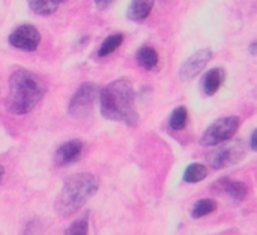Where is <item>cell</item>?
I'll return each instance as SVG.
<instances>
[{
    "label": "cell",
    "mask_w": 257,
    "mask_h": 235,
    "mask_svg": "<svg viewBox=\"0 0 257 235\" xmlns=\"http://www.w3.org/2000/svg\"><path fill=\"white\" fill-rule=\"evenodd\" d=\"M99 106L105 119L119 121L130 127H134L139 122L136 92L128 79H117L101 88Z\"/></svg>",
    "instance_id": "obj_1"
},
{
    "label": "cell",
    "mask_w": 257,
    "mask_h": 235,
    "mask_svg": "<svg viewBox=\"0 0 257 235\" xmlns=\"http://www.w3.org/2000/svg\"><path fill=\"white\" fill-rule=\"evenodd\" d=\"M6 109L14 115L32 112L45 94L44 82L27 69H17L8 83Z\"/></svg>",
    "instance_id": "obj_2"
},
{
    "label": "cell",
    "mask_w": 257,
    "mask_h": 235,
    "mask_svg": "<svg viewBox=\"0 0 257 235\" xmlns=\"http://www.w3.org/2000/svg\"><path fill=\"white\" fill-rule=\"evenodd\" d=\"M99 181L93 174L80 172L68 177L56 199L54 210L60 217H69L84 207L98 192Z\"/></svg>",
    "instance_id": "obj_3"
},
{
    "label": "cell",
    "mask_w": 257,
    "mask_h": 235,
    "mask_svg": "<svg viewBox=\"0 0 257 235\" xmlns=\"http://www.w3.org/2000/svg\"><path fill=\"white\" fill-rule=\"evenodd\" d=\"M241 127L239 116H224L212 122L202 136L203 146H218L230 140Z\"/></svg>",
    "instance_id": "obj_4"
},
{
    "label": "cell",
    "mask_w": 257,
    "mask_h": 235,
    "mask_svg": "<svg viewBox=\"0 0 257 235\" xmlns=\"http://www.w3.org/2000/svg\"><path fill=\"white\" fill-rule=\"evenodd\" d=\"M96 95H98L96 85H93L90 82L83 83L75 91V94L72 95V98L68 104L69 115L77 118V119H83L87 115H90L93 104H95V100H96Z\"/></svg>",
    "instance_id": "obj_5"
},
{
    "label": "cell",
    "mask_w": 257,
    "mask_h": 235,
    "mask_svg": "<svg viewBox=\"0 0 257 235\" xmlns=\"http://www.w3.org/2000/svg\"><path fill=\"white\" fill-rule=\"evenodd\" d=\"M244 155H245V148L242 146L241 140H238L229 146H223V148L211 152L208 155V163L214 169H223V168L238 163Z\"/></svg>",
    "instance_id": "obj_6"
},
{
    "label": "cell",
    "mask_w": 257,
    "mask_h": 235,
    "mask_svg": "<svg viewBox=\"0 0 257 235\" xmlns=\"http://www.w3.org/2000/svg\"><path fill=\"white\" fill-rule=\"evenodd\" d=\"M9 44L18 50L24 51H35L41 42V35L39 30L35 26L30 24H23L17 27L8 38Z\"/></svg>",
    "instance_id": "obj_7"
},
{
    "label": "cell",
    "mask_w": 257,
    "mask_h": 235,
    "mask_svg": "<svg viewBox=\"0 0 257 235\" xmlns=\"http://www.w3.org/2000/svg\"><path fill=\"white\" fill-rule=\"evenodd\" d=\"M211 59H212V51L209 48H202L196 51L182 63L179 69V79L182 82H191L205 69V66L211 62Z\"/></svg>",
    "instance_id": "obj_8"
},
{
    "label": "cell",
    "mask_w": 257,
    "mask_h": 235,
    "mask_svg": "<svg viewBox=\"0 0 257 235\" xmlns=\"http://www.w3.org/2000/svg\"><path fill=\"white\" fill-rule=\"evenodd\" d=\"M83 149H84V145L81 140H78V139L68 140L57 148V151L54 154V163L57 166H66V165L75 163L81 157Z\"/></svg>",
    "instance_id": "obj_9"
},
{
    "label": "cell",
    "mask_w": 257,
    "mask_h": 235,
    "mask_svg": "<svg viewBox=\"0 0 257 235\" xmlns=\"http://www.w3.org/2000/svg\"><path fill=\"white\" fill-rule=\"evenodd\" d=\"M214 189L217 192H221L224 195H227L229 198H232L233 201H244L247 196H248V186L244 183V181H236V180H230L227 177L218 180L215 184H214Z\"/></svg>",
    "instance_id": "obj_10"
},
{
    "label": "cell",
    "mask_w": 257,
    "mask_h": 235,
    "mask_svg": "<svg viewBox=\"0 0 257 235\" xmlns=\"http://www.w3.org/2000/svg\"><path fill=\"white\" fill-rule=\"evenodd\" d=\"M226 80V71L223 68H212L206 72V75L203 77V92L206 95H214L217 94V91L223 86Z\"/></svg>",
    "instance_id": "obj_11"
},
{
    "label": "cell",
    "mask_w": 257,
    "mask_h": 235,
    "mask_svg": "<svg viewBox=\"0 0 257 235\" xmlns=\"http://www.w3.org/2000/svg\"><path fill=\"white\" fill-rule=\"evenodd\" d=\"M154 5L155 0H131L128 8V18L137 23L146 20L152 12Z\"/></svg>",
    "instance_id": "obj_12"
},
{
    "label": "cell",
    "mask_w": 257,
    "mask_h": 235,
    "mask_svg": "<svg viewBox=\"0 0 257 235\" xmlns=\"http://www.w3.org/2000/svg\"><path fill=\"white\" fill-rule=\"evenodd\" d=\"M136 59H137V63L146 71H151L158 65V53L149 45H143L142 48H139Z\"/></svg>",
    "instance_id": "obj_13"
},
{
    "label": "cell",
    "mask_w": 257,
    "mask_h": 235,
    "mask_svg": "<svg viewBox=\"0 0 257 235\" xmlns=\"http://www.w3.org/2000/svg\"><path fill=\"white\" fill-rule=\"evenodd\" d=\"M123 42V33H111L108 35L104 42L99 45V50H98V56L99 57H105L108 54H111L113 51H116Z\"/></svg>",
    "instance_id": "obj_14"
},
{
    "label": "cell",
    "mask_w": 257,
    "mask_h": 235,
    "mask_svg": "<svg viewBox=\"0 0 257 235\" xmlns=\"http://www.w3.org/2000/svg\"><path fill=\"white\" fill-rule=\"evenodd\" d=\"M206 175H208V168L205 165H202V163H191L185 169V172H184V181L185 183H191V184L200 183V181H203L206 178Z\"/></svg>",
    "instance_id": "obj_15"
},
{
    "label": "cell",
    "mask_w": 257,
    "mask_h": 235,
    "mask_svg": "<svg viewBox=\"0 0 257 235\" xmlns=\"http://www.w3.org/2000/svg\"><path fill=\"white\" fill-rule=\"evenodd\" d=\"M187 122H188V110L184 106H179L172 112L169 119V127L173 131H181L187 127Z\"/></svg>",
    "instance_id": "obj_16"
},
{
    "label": "cell",
    "mask_w": 257,
    "mask_h": 235,
    "mask_svg": "<svg viewBox=\"0 0 257 235\" xmlns=\"http://www.w3.org/2000/svg\"><path fill=\"white\" fill-rule=\"evenodd\" d=\"M217 210V202L214 199H200L194 204L191 210V217L193 219H200L208 214H212Z\"/></svg>",
    "instance_id": "obj_17"
},
{
    "label": "cell",
    "mask_w": 257,
    "mask_h": 235,
    "mask_svg": "<svg viewBox=\"0 0 257 235\" xmlns=\"http://www.w3.org/2000/svg\"><path fill=\"white\" fill-rule=\"evenodd\" d=\"M29 8L38 15H51L57 9L56 0H27Z\"/></svg>",
    "instance_id": "obj_18"
},
{
    "label": "cell",
    "mask_w": 257,
    "mask_h": 235,
    "mask_svg": "<svg viewBox=\"0 0 257 235\" xmlns=\"http://www.w3.org/2000/svg\"><path fill=\"white\" fill-rule=\"evenodd\" d=\"M89 234V214L77 219L71 223V226L65 231V235H87Z\"/></svg>",
    "instance_id": "obj_19"
},
{
    "label": "cell",
    "mask_w": 257,
    "mask_h": 235,
    "mask_svg": "<svg viewBox=\"0 0 257 235\" xmlns=\"http://www.w3.org/2000/svg\"><path fill=\"white\" fill-rule=\"evenodd\" d=\"M114 0H95V5L99 8V9H104V8H107L108 5H111Z\"/></svg>",
    "instance_id": "obj_20"
},
{
    "label": "cell",
    "mask_w": 257,
    "mask_h": 235,
    "mask_svg": "<svg viewBox=\"0 0 257 235\" xmlns=\"http://www.w3.org/2000/svg\"><path fill=\"white\" fill-rule=\"evenodd\" d=\"M248 51H250L253 56H257V39L256 41H253V42L250 44V47H248Z\"/></svg>",
    "instance_id": "obj_21"
},
{
    "label": "cell",
    "mask_w": 257,
    "mask_h": 235,
    "mask_svg": "<svg viewBox=\"0 0 257 235\" xmlns=\"http://www.w3.org/2000/svg\"><path fill=\"white\" fill-rule=\"evenodd\" d=\"M251 149L257 151V130L253 133V136H251Z\"/></svg>",
    "instance_id": "obj_22"
},
{
    "label": "cell",
    "mask_w": 257,
    "mask_h": 235,
    "mask_svg": "<svg viewBox=\"0 0 257 235\" xmlns=\"http://www.w3.org/2000/svg\"><path fill=\"white\" fill-rule=\"evenodd\" d=\"M3 175H5V169H3V166L0 165V181H2V178H3Z\"/></svg>",
    "instance_id": "obj_23"
},
{
    "label": "cell",
    "mask_w": 257,
    "mask_h": 235,
    "mask_svg": "<svg viewBox=\"0 0 257 235\" xmlns=\"http://www.w3.org/2000/svg\"><path fill=\"white\" fill-rule=\"evenodd\" d=\"M57 3H63V2H66V0H56Z\"/></svg>",
    "instance_id": "obj_24"
}]
</instances>
